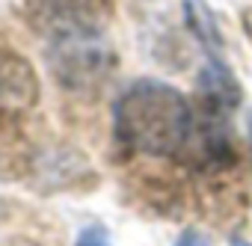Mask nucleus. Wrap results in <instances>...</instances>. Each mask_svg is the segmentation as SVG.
<instances>
[{
    "label": "nucleus",
    "mask_w": 252,
    "mask_h": 246,
    "mask_svg": "<svg viewBox=\"0 0 252 246\" xmlns=\"http://www.w3.org/2000/svg\"><path fill=\"white\" fill-rule=\"evenodd\" d=\"M6 246H36V243H30V240H9Z\"/></svg>",
    "instance_id": "obj_6"
},
{
    "label": "nucleus",
    "mask_w": 252,
    "mask_h": 246,
    "mask_svg": "<svg viewBox=\"0 0 252 246\" xmlns=\"http://www.w3.org/2000/svg\"><path fill=\"white\" fill-rule=\"evenodd\" d=\"M234 246H249V243H243V240H234Z\"/></svg>",
    "instance_id": "obj_7"
},
{
    "label": "nucleus",
    "mask_w": 252,
    "mask_h": 246,
    "mask_svg": "<svg viewBox=\"0 0 252 246\" xmlns=\"http://www.w3.org/2000/svg\"><path fill=\"white\" fill-rule=\"evenodd\" d=\"M113 131L137 154L178 157L193 131V107L178 89L160 80H140L116 101Z\"/></svg>",
    "instance_id": "obj_1"
},
{
    "label": "nucleus",
    "mask_w": 252,
    "mask_h": 246,
    "mask_svg": "<svg viewBox=\"0 0 252 246\" xmlns=\"http://www.w3.org/2000/svg\"><path fill=\"white\" fill-rule=\"evenodd\" d=\"M39 98L33 68L12 54H0V113L30 110Z\"/></svg>",
    "instance_id": "obj_2"
},
{
    "label": "nucleus",
    "mask_w": 252,
    "mask_h": 246,
    "mask_svg": "<svg viewBox=\"0 0 252 246\" xmlns=\"http://www.w3.org/2000/svg\"><path fill=\"white\" fill-rule=\"evenodd\" d=\"M187 12H190V24L196 27V33L202 36V42L211 45V48H217L220 45V30L214 27L211 9L202 3V0H187Z\"/></svg>",
    "instance_id": "obj_3"
},
{
    "label": "nucleus",
    "mask_w": 252,
    "mask_h": 246,
    "mask_svg": "<svg viewBox=\"0 0 252 246\" xmlns=\"http://www.w3.org/2000/svg\"><path fill=\"white\" fill-rule=\"evenodd\" d=\"M74 246H113V243H110V234L101 225H89V228L80 231V237H77Z\"/></svg>",
    "instance_id": "obj_4"
},
{
    "label": "nucleus",
    "mask_w": 252,
    "mask_h": 246,
    "mask_svg": "<svg viewBox=\"0 0 252 246\" xmlns=\"http://www.w3.org/2000/svg\"><path fill=\"white\" fill-rule=\"evenodd\" d=\"M175 246H211L202 234H196V231H184L181 237H178V243Z\"/></svg>",
    "instance_id": "obj_5"
}]
</instances>
